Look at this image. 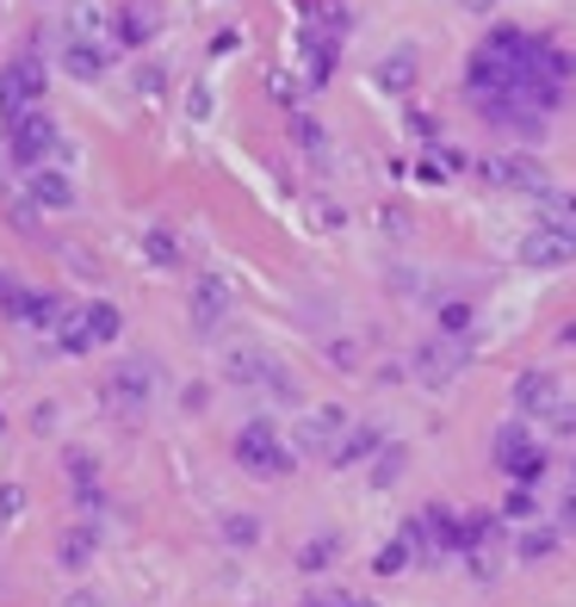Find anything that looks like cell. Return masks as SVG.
Segmentation results:
<instances>
[{"instance_id": "cell-1", "label": "cell", "mask_w": 576, "mask_h": 607, "mask_svg": "<svg viewBox=\"0 0 576 607\" xmlns=\"http://www.w3.org/2000/svg\"><path fill=\"white\" fill-rule=\"evenodd\" d=\"M576 261V199H545V218L521 236V266Z\"/></svg>"}, {"instance_id": "cell-2", "label": "cell", "mask_w": 576, "mask_h": 607, "mask_svg": "<svg viewBox=\"0 0 576 607\" xmlns=\"http://www.w3.org/2000/svg\"><path fill=\"white\" fill-rule=\"evenodd\" d=\"M7 149L19 156V168H50V156H63V130H56V118L50 112H19V118H7Z\"/></svg>"}, {"instance_id": "cell-3", "label": "cell", "mask_w": 576, "mask_h": 607, "mask_svg": "<svg viewBox=\"0 0 576 607\" xmlns=\"http://www.w3.org/2000/svg\"><path fill=\"white\" fill-rule=\"evenodd\" d=\"M235 459H242L254 478H285V471H292V447L280 440V428L266 416H254L249 428L235 435Z\"/></svg>"}, {"instance_id": "cell-4", "label": "cell", "mask_w": 576, "mask_h": 607, "mask_svg": "<svg viewBox=\"0 0 576 607\" xmlns=\"http://www.w3.org/2000/svg\"><path fill=\"white\" fill-rule=\"evenodd\" d=\"M496 465L514 478V490H533V483L545 478V447H540V440H527L521 421H509V428L496 435Z\"/></svg>"}, {"instance_id": "cell-5", "label": "cell", "mask_w": 576, "mask_h": 607, "mask_svg": "<svg viewBox=\"0 0 576 607\" xmlns=\"http://www.w3.org/2000/svg\"><path fill=\"white\" fill-rule=\"evenodd\" d=\"M354 435V416L347 409H311V416L297 421V452H311V459H335L342 452V440Z\"/></svg>"}, {"instance_id": "cell-6", "label": "cell", "mask_w": 576, "mask_h": 607, "mask_svg": "<svg viewBox=\"0 0 576 607\" xmlns=\"http://www.w3.org/2000/svg\"><path fill=\"white\" fill-rule=\"evenodd\" d=\"M38 94H44V63H38V56H19V63L0 69V112H7V118L38 112Z\"/></svg>"}, {"instance_id": "cell-7", "label": "cell", "mask_w": 576, "mask_h": 607, "mask_svg": "<svg viewBox=\"0 0 576 607\" xmlns=\"http://www.w3.org/2000/svg\"><path fill=\"white\" fill-rule=\"evenodd\" d=\"M149 385H156L149 359H130V366H118V373L106 378V404L118 409V416H143V409H149Z\"/></svg>"}, {"instance_id": "cell-8", "label": "cell", "mask_w": 576, "mask_h": 607, "mask_svg": "<svg viewBox=\"0 0 576 607\" xmlns=\"http://www.w3.org/2000/svg\"><path fill=\"white\" fill-rule=\"evenodd\" d=\"M404 540L416 545V552H459V514L452 509H421L404 527Z\"/></svg>"}, {"instance_id": "cell-9", "label": "cell", "mask_w": 576, "mask_h": 607, "mask_svg": "<svg viewBox=\"0 0 576 607\" xmlns=\"http://www.w3.org/2000/svg\"><path fill=\"white\" fill-rule=\"evenodd\" d=\"M0 304H7V311H13V323H25V328H63L69 323V311L50 292H19V285H13Z\"/></svg>"}, {"instance_id": "cell-10", "label": "cell", "mask_w": 576, "mask_h": 607, "mask_svg": "<svg viewBox=\"0 0 576 607\" xmlns=\"http://www.w3.org/2000/svg\"><path fill=\"white\" fill-rule=\"evenodd\" d=\"M69 44H94V50H106L112 56V25H106V7L100 0H75V19H69Z\"/></svg>"}, {"instance_id": "cell-11", "label": "cell", "mask_w": 576, "mask_h": 607, "mask_svg": "<svg viewBox=\"0 0 576 607\" xmlns=\"http://www.w3.org/2000/svg\"><path fill=\"white\" fill-rule=\"evenodd\" d=\"M156 7H149V0H130V7H118V13H112V38H118V44L125 50H137V44H149V38H156Z\"/></svg>"}, {"instance_id": "cell-12", "label": "cell", "mask_w": 576, "mask_h": 607, "mask_svg": "<svg viewBox=\"0 0 576 607\" xmlns=\"http://www.w3.org/2000/svg\"><path fill=\"white\" fill-rule=\"evenodd\" d=\"M514 409H521V416H552V409H558V378L552 373H521L514 378Z\"/></svg>"}, {"instance_id": "cell-13", "label": "cell", "mask_w": 576, "mask_h": 607, "mask_svg": "<svg viewBox=\"0 0 576 607\" xmlns=\"http://www.w3.org/2000/svg\"><path fill=\"white\" fill-rule=\"evenodd\" d=\"M223 316H230V285H223L218 273H205V280L192 285V323H199L205 335H211V328H218Z\"/></svg>"}, {"instance_id": "cell-14", "label": "cell", "mask_w": 576, "mask_h": 607, "mask_svg": "<svg viewBox=\"0 0 576 607\" xmlns=\"http://www.w3.org/2000/svg\"><path fill=\"white\" fill-rule=\"evenodd\" d=\"M490 180L496 187H509V192H545V168L533 156H502V161H490Z\"/></svg>"}, {"instance_id": "cell-15", "label": "cell", "mask_w": 576, "mask_h": 607, "mask_svg": "<svg viewBox=\"0 0 576 607\" xmlns=\"http://www.w3.org/2000/svg\"><path fill=\"white\" fill-rule=\"evenodd\" d=\"M25 180H32V205H44V211H69L75 205V187H69L63 168H32Z\"/></svg>"}, {"instance_id": "cell-16", "label": "cell", "mask_w": 576, "mask_h": 607, "mask_svg": "<svg viewBox=\"0 0 576 607\" xmlns=\"http://www.w3.org/2000/svg\"><path fill=\"white\" fill-rule=\"evenodd\" d=\"M459 366H465V347H421L416 354L421 385H447V378H459Z\"/></svg>"}, {"instance_id": "cell-17", "label": "cell", "mask_w": 576, "mask_h": 607, "mask_svg": "<svg viewBox=\"0 0 576 607\" xmlns=\"http://www.w3.org/2000/svg\"><path fill=\"white\" fill-rule=\"evenodd\" d=\"M118 328H125V316H118V304H87L81 311V335L94 347H106V342H118Z\"/></svg>"}, {"instance_id": "cell-18", "label": "cell", "mask_w": 576, "mask_h": 607, "mask_svg": "<svg viewBox=\"0 0 576 607\" xmlns=\"http://www.w3.org/2000/svg\"><path fill=\"white\" fill-rule=\"evenodd\" d=\"M490 540H496V514H459V552L478 558Z\"/></svg>"}, {"instance_id": "cell-19", "label": "cell", "mask_w": 576, "mask_h": 607, "mask_svg": "<svg viewBox=\"0 0 576 607\" xmlns=\"http://www.w3.org/2000/svg\"><path fill=\"white\" fill-rule=\"evenodd\" d=\"M63 63H69V75H75V81H100V75H106V50L69 44V50H63Z\"/></svg>"}, {"instance_id": "cell-20", "label": "cell", "mask_w": 576, "mask_h": 607, "mask_svg": "<svg viewBox=\"0 0 576 607\" xmlns=\"http://www.w3.org/2000/svg\"><path fill=\"white\" fill-rule=\"evenodd\" d=\"M56 558H63L69 571H81V564L94 558V527H69L63 545H56Z\"/></svg>"}, {"instance_id": "cell-21", "label": "cell", "mask_w": 576, "mask_h": 607, "mask_svg": "<svg viewBox=\"0 0 576 607\" xmlns=\"http://www.w3.org/2000/svg\"><path fill=\"white\" fill-rule=\"evenodd\" d=\"M335 552H342V540H335V533H316V540L297 552V571H328V564H335Z\"/></svg>"}, {"instance_id": "cell-22", "label": "cell", "mask_w": 576, "mask_h": 607, "mask_svg": "<svg viewBox=\"0 0 576 607\" xmlns=\"http://www.w3.org/2000/svg\"><path fill=\"white\" fill-rule=\"evenodd\" d=\"M385 440H378V428H354V435L342 440V452L328 459V465H354V459H366V452H378Z\"/></svg>"}, {"instance_id": "cell-23", "label": "cell", "mask_w": 576, "mask_h": 607, "mask_svg": "<svg viewBox=\"0 0 576 607\" xmlns=\"http://www.w3.org/2000/svg\"><path fill=\"white\" fill-rule=\"evenodd\" d=\"M558 552V533L552 527H527L521 533V564H540V558H552Z\"/></svg>"}, {"instance_id": "cell-24", "label": "cell", "mask_w": 576, "mask_h": 607, "mask_svg": "<svg viewBox=\"0 0 576 607\" xmlns=\"http://www.w3.org/2000/svg\"><path fill=\"white\" fill-rule=\"evenodd\" d=\"M143 254H149L156 266H180V242H174L168 230H149V236H143Z\"/></svg>"}, {"instance_id": "cell-25", "label": "cell", "mask_w": 576, "mask_h": 607, "mask_svg": "<svg viewBox=\"0 0 576 607\" xmlns=\"http://www.w3.org/2000/svg\"><path fill=\"white\" fill-rule=\"evenodd\" d=\"M409 552H416L409 540H390L385 552H378V564H373V571H378V576H404V571H409Z\"/></svg>"}, {"instance_id": "cell-26", "label": "cell", "mask_w": 576, "mask_h": 607, "mask_svg": "<svg viewBox=\"0 0 576 607\" xmlns=\"http://www.w3.org/2000/svg\"><path fill=\"white\" fill-rule=\"evenodd\" d=\"M471 323H478V311H471V304H447V311H440V328H447L452 342H465Z\"/></svg>"}, {"instance_id": "cell-27", "label": "cell", "mask_w": 576, "mask_h": 607, "mask_svg": "<svg viewBox=\"0 0 576 607\" xmlns=\"http://www.w3.org/2000/svg\"><path fill=\"white\" fill-rule=\"evenodd\" d=\"M223 540H230V545H254V540H261V521H254V514H230V521H223Z\"/></svg>"}, {"instance_id": "cell-28", "label": "cell", "mask_w": 576, "mask_h": 607, "mask_svg": "<svg viewBox=\"0 0 576 607\" xmlns=\"http://www.w3.org/2000/svg\"><path fill=\"white\" fill-rule=\"evenodd\" d=\"M378 81H385V87H409V81H416V63H409V50H404V56H390Z\"/></svg>"}, {"instance_id": "cell-29", "label": "cell", "mask_w": 576, "mask_h": 607, "mask_svg": "<svg viewBox=\"0 0 576 607\" xmlns=\"http://www.w3.org/2000/svg\"><path fill=\"white\" fill-rule=\"evenodd\" d=\"M19 509H25V490L19 483H0V521H13Z\"/></svg>"}, {"instance_id": "cell-30", "label": "cell", "mask_w": 576, "mask_h": 607, "mask_svg": "<svg viewBox=\"0 0 576 607\" xmlns=\"http://www.w3.org/2000/svg\"><path fill=\"white\" fill-rule=\"evenodd\" d=\"M397 471H404V447H385V465H378V483H397Z\"/></svg>"}, {"instance_id": "cell-31", "label": "cell", "mask_w": 576, "mask_h": 607, "mask_svg": "<svg viewBox=\"0 0 576 607\" xmlns=\"http://www.w3.org/2000/svg\"><path fill=\"white\" fill-rule=\"evenodd\" d=\"M187 112H192V118H211V87H205V81L187 94Z\"/></svg>"}, {"instance_id": "cell-32", "label": "cell", "mask_w": 576, "mask_h": 607, "mask_svg": "<svg viewBox=\"0 0 576 607\" xmlns=\"http://www.w3.org/2000/svg\"><path fill=\"white\" fill-rule=\"evenodd\" d=\"M509 514H514V521H533V514H540V509H533V490H514V496H509Z\"/></svg>"}, {"instance_id": "cell-33", "label": "cell", "mask_w": 576, "mask_h": 607, "mask_svg": "<svg viewBox=\"0 0 576 607\" xmlns=\"http://www.w3.org/2000/svg\"><path fill=\"white\" fill-rule=\"evenodd\" d=\"M552 428H558V435H576V409L558 404V409H552Z\"/></svg>"}, {"instance_id": "cell-34", "label": "cell", "mask_w": 576, "mask_h": 607, "mask_svg": "<svg viewBox=\"0 0 576 607\" xmlns=\"http://www.w3.org/2000/svg\"><path fill=\"white\" fill-rule=\"evenodd\" d=\"M297 137L311 143V149H323V130H316V125H311V112H297Z\"/></svg>"}, {"instance_id": "cell-35", "label": "cell", "mask_w": 576, "mask_h": 607, "mask_svg": "<svg viewBox=\"0 0 576 607\" xmlns=\"http://www.w3.org/2000/svg\"><path fill=\"white\" fill-rule=\"evenodd\" d=\"M459 7H465V13H478V19H490V13H496V0H459Z\"/></svg>"}, {"instance_id": "cell-36", "label": "cell", "mask_w": 576, "mask_h": 607, "mask_svg": "<svg viewBox=\"0 0 576 607\" xmlns=\"http://www.w3.org/2000/svg\"><path fill=\"white\" fill-rule=\"evenodd\" d=\"M564 521H570V527H576V490H570V496H564Z\"/></svg>"}, {"instance_id": "cell-37", "label": "cell", "mask_w": 576, "mask_h": 607, "mask_svg": "<svg viewBox=\"0 0 576 607\" xmlns=\"http://www.w3.org/2000/svg\"><path fill=\"white\" fill-rule=\"evenodd\" d=\"M311 607H366V601H311Z\"/></svg>"}, {"instance_id": "cell-38", "label": "cell", "mask_w": 576, "mask_h": 607, "mask_svg": "<svg viewBox=\"0 0 576 607\" xmlns=\"http://www.w3.org/2000/svg\"><path fill=\"white\" fill-rule=\"evenodd\" d=\"M558 342H564V347H576V323H570V328H564V335H558Z\"/></svg>"}, {"instance_id": "cell-39", "label": "cell", "mask_w": 576, "mask_h": 607, "mask_svg": "<svg viewBox=\"0 0 576 607\" xmlns=\"http://www.w3.org/2000/svg\"><path fill=\"white\" fill-rule=\"evenodd\" d=\"M75 607H100V601H94V595H75Z\"/></svg>"}, {"instance_id": "cell-40", "label": "cell", "mask_w": 576, "mask_h": 607, "mask_svg": "<svg viewBox=\"0 0 576 607\" xmlns=\"http://www.w3.org/2000/svg\"><path fill=\"white\" fill-rule=\"evenodd\" d=\"M7 292H13V285H7V280H0V297H7Z\"/></svg>"}, {"instance_id": "cell-41", "label": "cell", "mask_w": 576, "mask_h": 607, "mask_svg": "<svg viewBox=\"0 0 576 607\" xmlns=\"http://www.w3.org/2000/svg\"><path fill=\"white\" fill-rule=\"evenodd\" d=\"M570 490H576V483H570Z\"/></svg>"}]
</instances>
